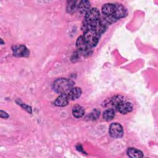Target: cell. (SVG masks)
<instances>
[{
    "instance_id": "obj_1",
    "label": "cell",
    "mask_w": 158,
    "mask_h": 158,
    "mask_svg": "<svg viewBox=\"0 0 158 158\" xmlns=\"http://www.w3.org/2000/svg\"><path fill=\"white\" fill-rule=\"evenodd\" d=\"M73 81L70 79L61 78L57 79L53 83L54 90L59 94H68L73 87Z\"/></svg>"
},
{
    "instance_id": "obj_4",
    "label": "cell",
    "mask_w": 158,
    "mask_h": 158,
    "mask_svg": "<svg viewBox=\"0 0 158 158\" xmlns=\"http://www.w3.org/2000/svg\"><path fill=\"white\" fill-rule=\"evenodd\" d=\"M99 11L96 8L90 9L85 15V20L87 23H93L99 20Z\"/></svg>"
},
{
    "instance_id": "obj_18",
    "label": "cell",
    "mask_w": 158,
    "mask_h": 158,
    "mask_svg": "<svg viewBox=\"0 0 158 158\" xmlns=\"http://www.w3.org/2000/svg\"><path fill=\"white\" fill-rule=\"evenodd\" d=\"M1 117L2 118H7L9 117V115L3 110H1Z\"/></svg>"
},
{
    "instance_id": "obj_5",
    "label": "cell",
    "mask_w": 158,
    "mask_h": 158,
    "mask_svg": "<svg viewBox=\"0 0 158 158\" xmlns=\"http://www.w3.org/2000/svg\"><path fill=\"white\" fill-rule=\"evenodd\" d=\"M127 14V10L123 6L120 4H114V10L112 17L115 19H120L125 17Z\"/></svg>"
},
{
    "instance_id": "obj_17",
    "label": "cell",
    "mask_w": 158,
    "mask_h": 158,
    "mask_svg": "<svg viewBox=\"0 0 158 158\" xmlns=\"http://www.w3.org/2000/svg\"><path fill=\"white\" fill-rule=\"evenodd\" d=\"M99 116V111H98V110H96V109H95L94 110H93V112H91V114H90L91 118H92V119L96 118H98Z\"/></svg>"
},
{
    "instance_id": "obj_9",
    "label": "cell",
    "mask_w": 158,
    "mask_h": 158,
    "mask_svg": "<svg viewBox=\"0 0 158 158\" xmlns=\"http://www.w3.org/2000/svg\"><path fill=\"white\" fill-rule=\"evenodd\" d=\"M70 99L69 98L67 94H61L55 101L54 104L57 106L64 107L66 106L69 101Z\"/></svg>"
},
{
    "instance_id": "obj_15",
    "label": "cell",
    "mask_w": 158,
    "mask_h": 158,
    "mask_svg": "<svg viewBox=\"0 0 158 158\" xmlns=\"http://www.w3.org/2000/svg\"><path fill=\"white\" fill-rule=\"evenodd\" d=\"M115 117V111L112 109H108L103 113V118L106 121L112 120Z\"/></svg>"
},
{
    "instance_id": "obj_16",
    "label": "cell",
    "mask_w": 158,
    "mask_h": 158,
    "mask_svg": "<svg viewBox=\"0 0 158 158\" xmlns=\"http://www.w3.org/2000/svg\"><path fill=\"white\" fill-rule=\"evenodd\" d=\"M76 2L75 1H72V2H70L69 3L70 5H68V11L69 12H70V11H75V10H76L77 7H78V5H76Z\"/></svg>"
},
{
    "instance_id": "obj_10",
    "label": "cell",
    "mask_w": 158,
    "mask_h": 158,
    "mask_svg": "<svg viewBox=\"0 0 158 158\" xmlns=\"http://www.w3.org/2000/svg\"><path fill=\"white\" fill-rule=\"evenodd\" d=\"M81 94V89L78 87H73L68 93L67 96L71 100H75L80 98Z\"/></svg>"
},
{
    "instance_id": "obj_7",
    "label": "cell",
    "mask_w": 158,
    "mask_h": 158,
    "mask_svg": "<svg viewBox=\"0 0 158 158\" xmlns=\"http://www.w3.org/2000/svg\"><path fill=\"white\" fill-rule=\"evenodd\" d=\"M116 108L122 114H126L131 112L133 109V105L131 103L125 101H120L117 106Z\"/></svg>"
},
{
    "instance_id": "obj_11",
    "label": "cell",
    "mask_w": 158,
    "mask_h": 158,
    "mask_svg": "<svg viewBox=\"0 0 158 158\" xmlns=\"http://www.w3.org/2000/svg\"><path fill=\"white\" fill-rule=\"evenodd\" d=\"M114 10V4L107 3L102 6V12L106 16H112Z\"/></svg>"
},
{
    "instance_id": "obj_6",
    "label": "cell",
    "mask_w": 158,
    "mask_h": 158,
    "mask_svg": "<svg viewBox=\"0 0 158 158\" xmlns=\"http://www.w3.org/2000/svg\"><path fill=\"white\" fill-rule=\"evenodd\" d=\"M77 48L80 52L86 54L88 53L89 50V46L87 44L83 36H80L77 41Z\"/></svg>"
},
{
    "instance_id": "obj_2",
    "label": "cell",
    "mask_w": 158,
    "mask_h": 158,
    "mask_svg": "<svg viewBox=\"0 0 158 158\" xmlns=\"http://www.w3.org/2000/svg\"><path fill=\"white\" fill-rule=\"evenodd\" d=\"M99 36L100 35L96 31L93 29H90L84 31V35L83 36L84 37L87 44L89 47H94L98 44Z\"/></svg>"
},
{
    "instance_id": "obj_12",
    "label": "cell",
    "mask_w": 158,
    "mask_h": 158,
    "mask_svg": "<svg viewBox=\"0 0 158 158\" xmlns=\"http://www.w3.org/2000/svg\"><path fill=\"white\" fill-rule=\"evenodd\" d=\"M90 7V2L88 1H81L80 2L78 9L81 14H84L86 15V14L89 10Z\"/></svg>"
},
{
    "instance_id": "obj_13",
    "label": "cell",
    "mask_w": 158,
    "mask_h": 158,
    "mask_svg": "<svg viewBox=\"0 0 158 158\" xmlns=\"http://www.w3.org/2000/svg\"><path fill=\"white\" fill-rule=\"evenodd\" d=\"M127 154L130 157L132 158H139L144 156L143 152L141 151L133 148H128L127 150Z\"/></svg>"
},
{
    "instance_id": "obj_14",
    "label": "cell",
    "mask_w": 158,
    "mask_h": 158,
    "mask_svg": "<svg viewBox=\"0 0 158 158\" xmlns=\"http://www.w3.org/2000/svg\"><path fill=\"white\" fill-rule=\"evenodd\" d=\"M72 114L75 117L80 118L84 115L85 109L83 107L79 105H76L72 109Z\"/></svg>"
},
{
    "instance_id": "obj_8",
    "label": "cell",
    "mask_w": 158,
    "mask_h": 158,
    "mask_svg": "<svg viewBox=\"0 0 158 158\" xmlns=\"http://www.w3.org/2000/svg\"><path fill=\"white\" fill-rule=\"evenodd\" d=\"M14 55L17 57H27L29 55L28 49L23 45L15 46L13 49Z\"/></svg>"
},
{
    "instance_id": "obj_3",
    "label": "cell",
    "mask_w": 158,
    "mask_h": 158,
    "mask_svg": "<svg viewBox=\"0 0 158 158\" xmlns=\"http://www.w3.org/2000/svg\"><path fill=\"white\" fill-rule=\"evenodd\" d=\"M110 135L114 138H120L123 135V130L118 123H113L109 127Z\"/></svg>"
}]
</instances>
